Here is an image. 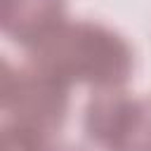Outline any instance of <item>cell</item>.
<instances>
[{
    "instance_id": "1",
    "label": "cell",
    "mask_w": 151,
    "mask_h": 151,
    "mask_svg": "<svg viewBox=\"0 0 151 151\" xmlns=\"http://www.w3.org/2000/svg\"><path fill=\"white\" fill-rule=\"evenodd\" d=\"M31 61L59 76L90 83L99 90L120 87L132 71V50L125 38L94 21H64L31 47Z\"/></svg>"
},
{
    "instance_id": "2",
    "label": "cell",
    "mask_w": 151,
    "mask_h": 151,
    "mask_svg": "<svg viewBox=\"0 0 151 151\" xmlns=\"http://www.w3.org/2000/svg\"><path fill=\"white\" fill-rule=\"evenodd\" d=\"M0 99L5 113L12 116V123L52 134L66 118L68 83L33 61L21 68L2 61Z\"/></svg>"
},
{
    "instance_id": "3",
    "label": "cell",
    "mask_w": 151,
    "mask_h": 151,
    "mask_svg": "<svg viewBox=\"0 0 151 151\" xmlns=\"http://www.w3.org/2000/svg\"><path fill=\"white\" fill-rule=\"evenodd\" d=\"M85 130L106 151H151V97L99 90L85 109Z\"/></svg>"
},
{
    "instance_id": "4",
    "label": "cell",
    "mask_w": 151,
    "mask_h": 151,
    "mask_svg": "<svg viewBox=\"0 0 151 151\" xmlns=\"http://www.w3.org/2000/svg\"><path fill=\"white\" fill-rule=\"evenodd\" d=\"M64 21V0H0L2 31L28 50Z\"/></svg>"
},
{
    "instance_id": "5",
    "label": "cell",
    "mask_w": 151,
    "mask_h": 151,
    "mask_svg": "<svg viewBox=\"0 0 151 151\" xmlns=\"http://www.w3.org/2000/svg\"><path fill=\"white\" fill-rule=\"evenodd\" d=\"M42 151H83V149H80V146H73V144H68V142H52V139H50Z\"/></svg>"
}]
</instances>
